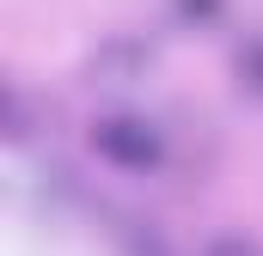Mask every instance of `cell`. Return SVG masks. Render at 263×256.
<instances>
[{
    "mask_svg": "<svg viewBox=\"0 0 263 256\" xmlns=\"http://www.w3.org/2000/svg\"><path fill=\"white\" fill-rule=\"evenodd\" d=\"M98 153H110V159H123V165H153L159 159V134L147 122H98Z\"/></svg>",
    "mask_w": 263,
    "mask_h": 256,
    "instance_id": "6da1fadb",
    "label": "cell"
}]
</instances>
